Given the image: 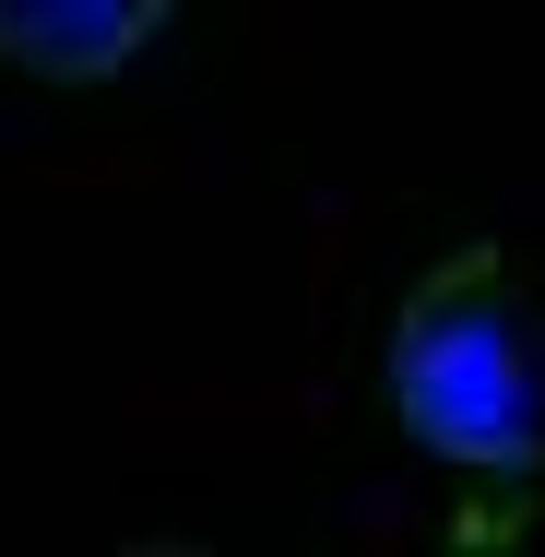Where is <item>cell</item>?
<instances>
[{"mask_svg": "<svg viewBox=\"0 0 545 557\" xmlns=\"http://www.w3.org/2000/svg\"><path fill=\"white\" fill-rule=\"evenodd\" d=\"M392 404L428 450L486 474L545 450V321L510 249L462 237L450 261L416 273V297L392 309Z\"/></svg>", "mask_w": 545, "mask_h": 557, "instance_id": "cell-1", "label": "cell"}, {"mask_svg": "<svg viewBox=\"0 0 545 557\" xmlns=\"http://www.w3.org/2000/svg\"><path fill=\"white\" fill-rule=\"evenodd\" d=\"M166 24V0H0V48L24 72H108Z\"/></svg>", "mask_w": 545, "mask_h": 557, "instance_id": "cell-2", "label": "cell"}]
</instances>
